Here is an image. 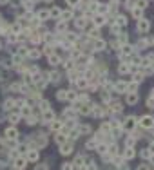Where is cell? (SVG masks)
Returning a JSON list of instances; mask_svg holds the SVG:
<instances>
[{
    "label": "cell",
    "instance_id": "cell-1",
    "mask_svg": "<svg viewBox=\"0 0 154 170\" xmlns=\"http://www.w3.org/2000/svg\"><path fill=\"white\" fill-rule=\"evenodd\" d=\"M136 125H138V120H136V116H127L125 121L121 123V130H127V132H132L136 129Z\"/></svg>",
    "mask_w": 154,
    "mask_h": 170
},
{
    "label": "cell",
    "instance_id": "cell-2",
    "mask_svg": "<svg viewBox=\"0 0 154 170\" xmlns=\"http://www.w3.org/2000/svg\"><path fill=\"white\" fill-rule=\"evenodd\" d=\"M150 29V20H147V18H138V22H136V31L138 33H147V31Z\"/></svg>",
    "mask_w": 154,
    "mask_h": 170
},
{
    "label": "cell",
    "instance_id": "cell-3",
    "mask_svg": "<svg viewBox=\"0 0 154 170\" xmlns=\"http://www.w3.org/2000/svg\"><path fill=\"white\" fill-rule=\"evenodd\" d=\"M141 127H143V129H152V127H154V118H152V116H141V118H140V121H138Z\"/></svg>",
    "mask_w": 154,
    "mask_h": 170
},
{
    "label": "cell",
    "instance_id": "cell-4",
    "mask_svg": "<svg viewBox=\"0 0 154 170\" xmlns=\"http://www.w3.org/2000/svg\"><path fill=\"white\" fill-rule=\"evenodd\" d=\"M73 150H75V147H73V143H64V145H60V154L62 156H69V154H73Z\"/></svg>",
    "mask_w": 154,
    "mask_h": 170
},
{
    "label": "cell",
    "instance_id": "cell-5",
    "mask_svg": "<svg viewBox=\"0 0 154 170\" xmlns=\"http://www.w3.org/2000/svg\"><path fill=\"white\" fill-rule=\"evenodd\" d=\"M105 110H107V107H98V105H92V110H91V114L94 116V118H101Z\"/></svg>",
    "mask_w": 154,
    "mask_h": 170
},
{
    "label": "cell",
    "instance_id": "cell-6",
    "mask_svg": "<svg viewBox=\"0 0 154 170\" xmlns=\"http://www.w3.org/2000/svg\"><path fill=\"white\" fill-rule=\"evenodd\" d=\"M38 157H40V154H38V150L36 148H29L27 150V161H38Z\"/></svg>",
    "mask_w": 154,
    "mask_h": 170
},
{
    "label": "cell",
    "instance_id": "cell-7",
    "mask_svg": "<svg viewBox=\"0 0 154 170\" xmlns=\"http://www.w3.org/2000/svg\"><path fill=\"white\" fill-rule=\"evenodd\" d=\"M104 24H105V16L100 15V13H96L94 15V20H92V25H94V27H101Z\"/></svg>",
    "mask_w": 154,
    "mask_h": 170
},
{
    "label": "cell",
    "instance_id": "cell-8",
    "mask_svg": "<svg viewBox=\"0 0 154 170\" xmlns=\"http://www.w3.org/2000/svg\"><path fill=\"white\" fill-rule=\"evenodd\" d=\"M6 140H16V136H18V130L15 129V127H9V129H6Z\"/></svg>",
    "mask_w": 154,
    "mask_h": 170
},
{
    "label": "cell",
    "instance_id": "cell-9",
    "mask_svg": "<svg viewBox=\"0 0 154 170\" xmlns=\"http://www.w3.org/2000/svg\"><path fill=\"white\" fill-rule=\"evenodd\" d=\"M62 127H64V121H60V120H51V125H49V129H51V130L60 132V130H62Z\"/></svg>",
    "mask_w": 154,
    "mask_h": 170
},
{
    "label": "cell",
    "instance_id": "cell-10",
    "mask_svg": "<svg viewBox=\"0 0 154 170\" xmlns=\"http://www.w3.org/2000/svg\"><path fill=\"white\" fill-rule=\"evenodd\" d=\"M132 52H134V47L125 42V44L121 45V56H129V55H132Z\"/></svg>",
    "mask_w": 154,
    "mask_h": 170
},
{
    "label": "cell",
    "instance_id": "cell-11",
    "mask_svg": "<svg viewBox=\"0 0 154 170\" xmlns=\"http://www.w3.org/2000/svg\"><path fill=\"white\" fill-rule=\"evenodd\" d=\"M42 120H44L45 123H49L51 120H55V112H53V110H51V107L44 110V114H42Z\"/></svg>",
    "mask_w": 154,
    "mask_h": 170
},
{
    "label": "cell",
    "instance_id": "cell-12",
    "mask_svg": "<svg viewBox=\"0 0 154 170\" xmlns=\"http://www.w3.org/2000/svg\"><path fill=\"white\" fill-rule=\"evenodd\" d=\"M121 156H123V157H125V159H132V157H134V156H136V150H134V148H132V147H127V148H125V150H123V152H121Z\"/></svg>",
    "mask_w": 154,
    "mask_h": 170
},
{
    "label": "cell",
    "instance_id": "cell-13",
    "mask_svg": "<svg viewBox=\"0 0 154 170\" xmlns=\"http://www.w3.org/2000/svg\"><path fill=\"white\" fill-rule=\"evenodd\" d=\"M84 165H85V157L84 156H76L75 163H73V168H84Z\"/></svg>",
    "mask_w": 154,
    "mask_h": 170
},
{
    "label": "cell",
    "instance_id": "cell-14",
    "mask_svg": "<svg viewBox=\"0 0 154 170\" xmlns=\"http://www.w3.org/2000/svg\"><path fill=\"white\" fill-rule=\"evenodd\" d=\"M121 103H118V101H114V103H111V107L107 109V112H112V114H116V112H121Z\"/></svg>",
    "mask_w": 154,
    "mask_h": 170
},
{
    "label": "cell",
    "instance_id": "cell-15",
    "mask_svg": "<svg viewBox=\"0 0 154 170\" xmlns=\"http://www.w3.org/2000/svg\"><path fill=\"white\" fill-rule=\"evenodd\" d=\"M73 16H75V13L71 11V9H65V11H62V15H60V18H62V20H65V22L73 20Z\"/></svg>",
    "mask_w": 154,
    "mask_h": 170
},
{
    "label": "cell",
    "instance_id": "cell-16",
    "mask_svg": "<svg viewBox=\"0 0 154 170\" xmlns=\"http://www.w3.org/2000/svg\"><path fill=\"white\" fill-rule=\"evenodd\" d=\"M75 83H76L78 89H85V87H89V80H87V78H78V80H75Z\"/></svg>",
    "mask_w": 154,
    "mask_h": 170
},
{
    "label": "cell",
    "instance_id": "cell-17",
    "mask_svg": "<svg viewBox=\"0 0 154 170\" xmlns=\"http://www.w3.org/2000/svg\"><path fill=\"white\" fill-rule=\"evenodd\" d=\"M114 92H127V83H125V81L114 83Z\"/></svg>",
    "mask_w": 154,
    "mask_h": 170
},
{
    "label": "cell",
    "instance_id": "cell-18",
    "mask_svg": "<svg viewBox=\"0 0 154 170\" xmlns=\"http://www.w3.org/2000/svg\"><path fill=\"white\" fill-rule=\"evenodd\" d=\"M127 103L129 105H136L138 103V94L136 92H127Z\"/></svg>",
    "mask_w": 154,
    "mask_h": 170
},
{
    "label": "cell",
    "instance_id": "cell-19",
    "mask_svg": "<svg viewBox=\"0 0 154 170\" xmlns=\"http://www.w3.org/2000/svg\"><path fill=\"white\" fill-rule=\"evenodd\" d=\"M26 165H27V159L26 157H16L15 159V168H26Z\"/></svg>",
    "mask_w": 154,
    "mask_h": 170
},
{
    "label": "cell",
    "instance_id": "cell-20",
    "mask_svg": "<svg viewBox=\"0 0 154 170\" xmlns=\"http://www.w3.org/2000/svg\"><path fill=\"white\" fill-rule=\"evenodd\" d=\"M60 15H62L60 7H51L49 9V18H60Z\"/></svg>",
    "mask_w": 154,
    "mask_h": 170
},
{
    "label": "cell",
    "instance_id": "cell-21",
    "mask_svg": "<svg viewBox=\"0 0 154 170\" xmlns=\"http://www.w3.org/2000/svg\"><path fill=\"white\" fill-rule=\"evenodd\" d=\"M92 47H94L96 51H104L105 49V42L101 38H94V45H92Z\"/></svg>",
    "mask_w": 154,
    "mask_h": 170
},
{
    "label": "cell",
    "instance_id": "cell-22",
    "mask_svg": "<svg viewBox=\"0 0 154 170\" xmlns=\"http://www.w3.org/2000/svg\"><path fill=\"white\" fill-rule=\"evenodd\" d=\"M55 140H56V143H58V145H64V143L69 140V137H67V134H65V132H62V130H60V134L55 137Z\"/></svg>",
    "mask_w": 154,
    "mask_h": 170
},
{
    "label": "cell",
    "instance_id": "cell-23",
    "mask_svg": "<svg viewBox=\"0 0 154 170\" xmlns=\"http://www.w3.org/2000/svg\"><path fill=\"white\" fill-rule=\"evenodd\" d=\"M47 62L51 63V65H60V56H56V55L51 52V55L47 56Z\"/></svg>",
    "mask_w": 154,
    "mask_h": 170
},
{
    "label": "cell",
    "instance_id": "cell-24",
    "mask_svg": "<svg viewBox=\"0 0 154 170\" xmlns=\"http://www.w3.org/2000/svg\"><path fill=\"white\" fill-rule=\"evenodd\" d=\"M131 13H132V16H134V18H141L143 16V9L141 7H131Z\"/></svg>",
    "mask_w": 154,
    "mask_h": 170
},
{
    "label": "cell",
    "instance_id": "cell-25",
    "mask_svg": "<svg viewBox=\"0 0 154 170\" xmlns=\"http://www.w3.org/2000/svg\"><path fill=\"white\" fill-rule=\"evenodd\" d=\"M78 65H91V58L80 55V56H78Z\"/></svg>",
    "mask_w": 154,
    "mask_h": 170
},
{
    "label": "cell",
    "instance_id": "cell-26",
    "mask_svg": "<svg viewBox=\"0 0 154 170\" xmlns=\"http://www.w3.org/2000/svg\"><path fill=\"white\" fill-rule=\"evenodd\" d=\"M75 114H76V109H75V107H71V109H65V110H64V118H69V120H73V118H75Z\"/></svg>",
    "mask_w": 154,
    "mask_h": 170
},
{
    "label": "cell",
    "instance_id": "cell-27",
    "mask_svg": "<svg viewBox=\"0 0 154 170\" xmlns=\"http://www.w3.org/2000/svg\"><path fill=\"white\" fill-rule=\"evenodd\" d=\"M36 18L42 22V20H45V18H49V9H42V11H38L36 13Z\"/></svg>",
    "mask_w": 154,
    "mask_h": 170
},
{
    "label": "cell",
    "instance_id": "cell-28",
    "mask_svg": "<svg viewBox=\"0 0 154 170\" xmlns=\"http://www.w3.org/2000/svg\"><path fill=\"white\" fill-rule=\"evenodd\" d=\"M40 55H42V52H40L38 49H29V51H27V56H29V58H33V60L40 58Z\"/></svg>",
    "mask_w": 154,
    "mask_h": 170
},
{
    "label": "cell",
    "instance_id": "cell-29",
    "mask_svg": "<svg viewBox=\"0 0 154 170\" xmlns=\"http://www.w3.org/2000/svg\"><path fill=\"white\" fill-rule=\"evenodd\" d=\"M20 116H24V118L31 116V109H29V105H22V109H20Z\"/></svg>",
    "mask_w": 154,
    "mask_h": 170
},
{
    "label": "cell",
    "instance_id": "cell-30",
    "mask_svg": "<svg viewBox=\"0 0 154 170\" xmlns=\"http://www.w3.org/2000/svg\"><path fill=\"white\" fill-rule=\"evenodd\" d=\"M65 96H67V91H65V89H60V91H56V100L64 101V100H65Z\"/></svg>",
    "mask_w": 154,
    "mask_h": 170
},
{
    "label": "cell",
    "instance_id": "cell-31",
    "mask_svg": "<svg viewBox=\"0 0 154 170\" xmlns=\"http://www.w3.org/2000/svg\"><path fill=\"white\" fill-rule=\"evenodd\" d=\"M85 24H87V18H85V16H84V18H78V20H75V25H76L78 29L85 27Z\"/></svg>",
    "mask_w": 154,
    "mask_h": 170
},
{
    "label": "cell",
    "instance_id": "cell-32",
    "mask_svg": "<svg viewBox=\"0 0 154 170\" xmlns=\"http://www.w3.org/2000/svg\"><path fill=\"white\" fill-rule=\"evenodd\" d=\"M98 2H96V0H89V11H92V13H96L98 11Z\"/></svg>",
    "mask_w": 154,
    "mask_h": 170
},
{
    "label": "cell",
    "instance_id": "cell-33",
    "mask_svg": "<svg viewBox=\"0 0 154 170\" xmlns=\"http://www.w3.org/2000/svg\"><path fill=\"white\" fill-rule=\"evenodd\" d=\"M116 24H118V25H123V27H125V25H127V18L123 16V15L116 16Z\"/></svg>",
    "mask_w": 154,
    "mask_h": 170
},
{
    "label": "cell",
    "instance_id": "cell-34",
    "mask_svg": "<svg viewBox=\"0 0 154 170\" xmlns=\"http://www.w3.org/2000/svg\"><path fill=\"white\" fill-rule=\"evenodd\" d=\"M76 96H78V94H76L75 91H67V96H65V100H69V101H76Z\"/></svg>",
    "mask_w": 154,
    "mask_h": 170
},
{
    "label": "cell",
    "instance_id": "cell-35",
    "mask_svg": "<svg viewBox=\"0 0 154 170\" xmlns=\"http://www.w3.org/2000/svg\"><path fill=\"white\" fill-rule=\"evenodd\" d=\"M150 154H152V152H150V148H141V152H140V156H141L143 159H149Z\"/></svg>",
    "mask_w": 154,
    "mask_h": 170
},
{
    "label": "cell",
    "instance_id": "cell-36",
    "mask_svg": "<svg viewBox=\"0 0 154 170\" xmlns=\"http://www.w3.org/2000/svg\"><path fill=\"white\" fill-rule=\"evenodd\" d=\"M118 72H120V74L129 72V65H127V63H120V65H118Z\"/></svg>",
    "mask_w": 154,
    "mask_h": 170
},
{
    "label": "cell",
    "instance_id": "cell-37",
    "mask_svg": "<svg viewBox=\"0 0 154 170\" xmlns=\"http://www.w3.org/2000/svg\"><path fill=\"white\" fill-rule=\"evenodd\" d=\"M136 6L141 9H147L149 7V0H136Z\"/></svg>",
    "mask_w": 154,
    "mask_h": 170
},
{
    "label": "cell",
    "instance_id": "cell-38",
    "mask_svg": "<svg viewBox=\"0 0 154 170\" xmlns=\"http://www.w3.org/2000/svg\"><path fill=\"white\" fill-rule=\"evenodd\" d=\"M56 29L58 31H65L67 29V22H65V20H60V22L56 24Z\"/></svg>",
    "mask_w": 154,
    "mask_h": 170
},
{
    "label": "cell",
    "instance_id": "cell-39",
    "mask_svg": "<svg viewBox=\"0 0 154 170\" xmlns=\"http://www.w3.org/2000/svg\"><path fill=\"white\" fill-rule=\"evenodd\" d=\"M78 132L80 134H87V132H91V127L89 125H82V127H78Z\"/></svg>",
    "mask_w": 154,
    "mask_h": 170
},
{
    "label": "cell",
    "instance_id": "cell-40",
    "mask_svg": "<svg viewBox=\"0 0 154 170\" xmlns=\"http://www.w3.org/2000/svg\"><path fill=\"white\" fill-rule=\"evenodd\" d=\"M136 89H138V83H136V81H132V83L127 85V92H134Z\"/></svg>",
    "mask_w": 154,
    "mask_h": 170
},
{
    "label": "cell",
    "instance_id": "cell-41",
    "mask_svg": "<svg viewBox=\"0 0 154 170\" xmlns=\"http://www.w3.org/2000/svg\"><path fill=\"white\" fill-rule=\"evenodd\" d=\"M49 78H51V81H58L60 80V72H56V71H53L49 74Z\"/></svg>",
    "mask_w": 154,
    "mask_h": 170
},
{
    "label": "cell",
    "instance_id": "cell-42",
    "mask_svg": "<svg viewBox=\"0 0 154 170\" xmlns=\"http://www.w3.org/2000/svg\"><path fill=\"white\" fill-rule=\"evenodd\" d=\"M13 105H15V101H13V100H6V101H4V109H7V110H9V109H13Z\"/></svg>",
    "mask_w": 154,
    "mask_h": 170
},
{
    "label": "cell",
    "instance_id": "cell-43",
    "mask_svg": "<svg viewBox=\"0 0 154 170\" xmlns=\"http://www.w3.org/2000/svg\"><path fill=\"white\" fill-rule=\"evenodd\" d=\"M111 123H101V132H111Z\"/></svg>",
    "mask_w": 154,
    "mask_h": 170
},
{
    "label": "cell",
    "instance_id": "cell-44",
    "mask_svg": "<svg viewBox=\"0 0 154 170\" xmlns=\"http://www.w3.org/2000/svg\"><path fill=\"white\" fill-rule=\"evenodd\" d=\"M49 107H51V105H49L47 100H42V101H40V109H42V110H45V109H49Z\"/></svg>",
    "mask_w": 154,
    "mask_h": 170
},
{
    "label": "cell",
    "instance_id": "cell-45",
    "mask_svg": "<svg viewBox=\"0 0 154 170\" xmlns=\"http://www.w3.org/2000/svg\"><path fill=\"white\" fill-rule=\"evenodd\" d=\"M96 143H98V141L94 140V137H92V140H89V141H87V145H85V147H87V148H94V147H96Z\"/></svg>",
    "mask_w": 154,
    "mask_h": 170
},
{
    "label": "cell",
    "instance_id": "cell-46",
    "mask_svg": "<svg viewBox=\"0 0 154 170\" xmlns=\"http://www.w3.org/2000/svg\"><path fill=\"white\" fill-rule=\"evenodd\" d=\"M64 67H65L67 71H71V69L75 67V62H73V60H69V62H65V63H64Z\"/></svg>",
    "mask_w": 154,
    "mask_h": 170
},
{
    "label": "cell",
    "instance_id": "cell-47",
    "mask_svg": "<svg viewBox=\"0 0 154 170\" xmlns=\"http://www.w3.org/2000/svg\"><path fill=\"white\" fill-rule=\"evenodd\" d=\"M20 120V114H11V116H9V121H11V123H16Z\"/></svg>",
    "mask_w": 154,
    "mask_h": 170
},
{
    "label": "cell",
    "instance_id": "cell-48",
    "mask_svg": "<svg viewBox=\"0 0 154 170\" xmlns=\"http://www.w3.org/2000/svg\"><path fill=\"white\" fill-rule=\"evenodd\" d=\"M147 107H149V109H154V98H152V96L147 98Z\"/></svg>",
    "mask_w": 154,
    "mask_h": 170
},
{
    "label": "cell",
    "instance_id": "cell-49",
    "mask_svg": "<svg viewBox=\"0 0 154 170\" xmlns=\"http://www.w3.org/2000/svg\"><path fill=\"white\" fill-rule=\"evenodd\" d=\"M134 141H136V137H134V136L127 137V147H132V145H134Z\"/></svg>",
    "mask_w": 154,
    "mask_h": 170
},
{
    "label": "cell",
    "instance_id": "cell-50",
    "mask_svg": "<svg viewBox=\"0 0 154 170\" xmlns=\"http://www.w3.org/2000/svg\"><path fill=\"white\" fill-rule=\"evenodd\" d=\"M101 100L109 103V101H111V94H109V92H104V94H101Z\"/></svg>",
    "mask_w": 154,
    "mask_h": 170
},
{
    "label": "cell",
    "instance_id": "cell-51",
    "mask_svg": "<svg viewBox=\"0 0 154 170\" xmlns=\"http://www.w3.org/2000/svg\"><path fill=\"white\" fill-rule=\"evenodd\" d=\"M65 2H67L69 6H73V7H76V6L80 4V0H65Z\"/></svg>",
    "mask_w": 154,
    "mask_h": 170
},
{
    "label": "cell",
    "instance_id": "cell-52",
    "mask_svg": "<svg viewBox=\"0 0 154 170\" xmlns=\"http://www.w3.org/2000/svg\"><path fill=\"white\" fill-rule=\"evenodd\" d=\"M31 42H33V44H38V42H40V36H38V35L35 33L33 36H31Z\"/></svg>",
    "mask_w": 154,
    "mask_h": 170
},
{
    "label": "cell",
    "instance_id": "cell-53",
    "mask_svg": "<svg viewBox=\"0 0 154 170\" xmlns=\"http://www.w3.org/2000/svg\"><path fill=\"white\" fill-rule=\"evenodd\" d=\"M51 52H53V47H49V45H47V47L44 49V55H45V56H49Z\"/></svg>",
    "mask_w": 154,
    "mask_h": 170
},
{
    "label": "cell",
    "instance_id": "cell-54",
    "mask_svg": "<svg viewBox=\"0 0 154 170\" xmlns=\"http://www.w3.org/2000/svg\"><path fill=\"white\" fill-rule=\"evenodd\" d=\"M29 148H27V145H22V147H18V152H27Z\"/></svg>",
    "mask_w": 154,
    "mask_h": 170
},
{
    "label": "cell",
    "instance_id": "cell-55",
    "mask_svg": "<svg viewBox=\"0 0 154 170\" xmlns=\"http://www.w3.org/2000/svg\"><path fill=\"white\" fill-rule=\"evenodd\" d=\"M120 42H121V44H125V42H127V35H120Z\"/></svg>",
    "mask_w": 154,
    "mask_h": 170
},
{
    "label": "cell",
    "instance_id": "cell-56",
    "mask_svg": "<svg viewBox=\"0 0 154 170\" xmlns=\"http://www.w3.org/2000/svg\"><path fill=\"white\" fill-rule=\"evenodd\" d=\"M18 31H20V25L15 24V25H13V33H18Z\"/></svg>",
    "mask_w": 154,
    "mask_h": 170
},
{
    "label": "cell",
    "instance_id": "cell-57",
    "mask_svg": "<svg viewBox=\"0 0 154 170\" xmlns=\"http://www.w3.org/2000/svg\"><path fill=\"white\" fill-rule=\"evenodd\" d=\"M149 159H150V163L154 165V154H150V157H149Z\"/></svg>",
    "mask_w": 154,
    "mask_h": 170
},
{
    "label": "cell",
    "instance_id": "cell-58",
    "mask_svg": "<svg viewBox=\"0 0 154 170\" xmlns=\"http://www.w3.org/2000/svg\"><path fill=\"white\" fill-rule=\"evenodd\" d=\"M9 2V0H0V4H7Z\"/></svg>",
    "mask_w": 154,
    "mask_h": 170
},
{
    "label": "cell",
    "instance_id": "cell-59",
    "mask_svg": "<svg viewBox=\"0 0 154 170\" xmlns=\"http://www.w3.org/2000/svg\"><path fill=\"white\" fill-rule=\"evenodd\" d=\"M150 96H152V98H154V89H152V92H150Z\"/></svg>",
    "mask_w": 154,
    "mask_h": 170
},
{
    "label": "cell",
    "instance_id": "cell-60",
    "mask_svg": "<svg viewBox=\"0 0 154 170\" xmlns=\"http://www.w3.org/2000/svg\"><path fill=\"white\" fill-rule=\"evenodd\" d=\"M152 148H154V140H152Z\"/></svg>",
    "mask_w": 154,
    "mask_h": 170
},
{
    "label": "cell",
    "instance_id": "cell-61",
    "mask_svg": "<svg viewBox=\"0 0 154 170\" xmlns=\"http://www.w3.org/2000/svg\"><path fill=\"white\" fill-rule=\"evenodd\" d=\"M0 22H2V15H0Z\"/></svg>",
    "mask_w": 154,
    "mask_h": 170
},
{
    "label": "cell",
    "instance_id": "cell-62",
    "mask_svg": "<svg viewBox=\"0 0 154 170\" xmlns=\"http://www.w3.org/2000/svg\"><path fill=\"white\" fill-rule=\"evenodd\" d=\"M45 2H51V0H45Z\"/></svg>",
    "mask_w": 154,
    "mask_h": 170
}]
</instances>
